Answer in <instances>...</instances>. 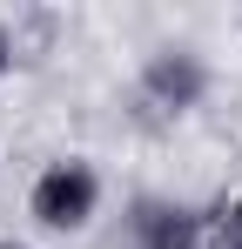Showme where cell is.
I'll return each mask as SVG.
<instances>
[{"mask_svg": "<svg viewBox=\"0 0 242 249\" xmlns=\"http://www.w3.org/2000/svg\"><path fill=\"white\" fill-rule=\"evenodd\" d=\"M34 215L47 229H81V222L94 215V168H81V162L47 168L34 182Z\"/></svg>", "mask_w": 242, "mask_h": 249, "instance_id": "cell-1", "label": "cell"}, {"mask_svg": "<svg viewBox=\"0 0 242 249\" xmlns=\"http://www.w3.org/2000/svg\"><path fill=\"white\" fill-rule=\"evenodd\" d=\"M141 249H195V215H182V209H141Z\"/></svg>", "mask_w": 242, "mask_h": 249, "instance_id": "cell-2", "label": "cell"}, {"mask_svg": "<svg viewBox=\"0 0 242 249\" xmlns=\"http://www.w3.org/2000/svg\"><path fill=\"white\" fill-rule=\"evenodd\" d=\"M148 88H155L161 101H175V108H182V101H195L202 68H195V61H155V68H148Z\"/></svg>", "mask_w": 242, "mask_h": 249, "instance_id": "cell-3", "label": "cell"}, {"mask_svg": "<svg viewBox=\"0 0 242 249\" xmlns=\"http://www.w3.org/2000/svg\"><path fill=\"white\" fill-rule=\"evenodd\" d=\"M0 74H7V34H0Z\"/></svg>", "mask_w": 242, "mask_h": 249, "instance_id": "cell-4", "label": "cell"}, {"mask_svg": "<svg viewBox=\"0 0 242 249\" xmlns=\"http://www.w3.org/2000/svg\"><path fill=\"white\" fill-rule=\"evenodd\" d=\"M236 249H242V209H236Z\"/></svg>", "mask_w": 242, "mask_h": 249, "instance_id": "cell-5", "label": "cell"}, {"mask_svg": "<svg viewBox=\"0 0 242 249\" xmlns=\"http://www.w3.org/2000/svg\"><path fill=\"white\" fill-rule=\"evenodd\" d=\"M0 249H20V243H0Z\"/></svg>", "mask_w": 242, "mask_h": 249, "instance_id": "cell-6", "label": "cell"}]
</instances>
